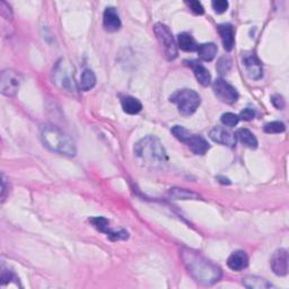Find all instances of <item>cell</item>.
Returning <instances> with one entry per match:
<instances>
[{
    "mask_svg": "<svg viewBox=\"0 0 289 289\" xmlns=\"http://www.w3.org/2000/svg\"><path fill=\"white\" fill-rule=\"evenodd\" d=\"M181 259L189 274L200 285L213 286L220 280L221 270L219 266L200 252L191 249H182Z\"/></svg>",
    "mask_w": 289,
    "mask_h": 289,
    "instance_id": "6da1fadb",
    "label": "cell"
},
{
    "mask_svg": "<svg viewBox=\"0 0 289 289\" xmlns=\"http://www.w3.org/2000/svg\"><path fill=\"white\" fill-rule=\"evenodd\" d=\"M220 121H221V123H223L224 126L233 128V127L237 126L238 121H240V118H238V115H236L234 113L227 112V113H224L223 115H221Z\"/></svg>",
    "mask_w": 289,
    "mask_h": 289,
    "instance_id": "83f0119b",
    "label": "cell"
},
{
    "mask_svg": "<svg viewBox=\"0 0 289 289\" xmlns=\"http://www.w3.org/2000/svg\"><path fill=\"white\" fill-rule=\"evenodd\" d=\"M41 138L43 143L50 151L66 156H75L77 148L72 138L60 128L47 125L41 128Z\"/></svg>",
    "mask_w": 289,
    "mask_h": 289,
    "instance_id": "3957f363",
    "label": "cell"
},
{
    "mask_svg": "<svg viewBox=\"0 0 289 289\" xmlns=\"http://www.w3.org/2000/svg\"><path fill=\"white\" fill-rule=\"evenodd\" d=\"M177 46L185 52L197 51L198 49L196 40H194L192 35L189 34V33H181V34H179V36H177Z\"/></svg>",
    "mask_w": 289,
    "mask_h": 289,
    "instance_id": "ffe728a7",
    "label": "cell"
},
{
    "mask_svg": "<svg viewBox=\"0 0 289 289\" xmlns=\"http://www.w3.org/2000/svg\"><path fill=\"white\" fill-rule=\"evenodd\" d=\"M187 6L191 10L193 14L196 15H202L204 13V8L201 3L197 2V0H191V2H187Z\"/></svg>",
    "mask_w": 289,
    "mask_h": 289,
    "instance_id": "f546056e",
    "label": "cell"
},
{
    "mask_svg": "<svg viewBox=\"0 0 289 289\" xmlns=\"http://www.w3.org/2000/svg\"><path fill=\"white\" fill-rule=\"evenodd\" d=\"M136 156L148 168L160 169L168 163L169 157L159 139L147 136L140 139L135 146Z\"/></svg>",
    "mask_w": 289,
    "mask_h": 289,
    "instance_id": "7a4b0ae2",
    "label": "cell"
},
{
    "mask_svg": "<svg viewBox=\"0 0 289 289\" xmlns=\"http://www.w3.org/2000/svg\"><path fill=\"white\" fill-rule=\"evenodd\" d=\"M217 70L220 75H225L229 72L232 68V59L229 57V55H225V57H221L218 60V64L216 66Z\"/></svg>",
    "mask_w": 289,
    "mask_h": 289,
    "instance_id": "484cf974",
    "label": "cell"
},
{
    "mask_svg": "<svg viewBox=\"0 0 289 289\" xmlns=\"http://www.w3.org/2000/svg\"><path fill=\"white\" fill-rule=\"evenodd\" d=\"M242 65L250 78L254 80L262 78L263 67L254 52H244L242 55Z\"/></svg>",
    "mask_w": 289,
    "mask_h": 289,
    "instance_id": "30bf717a",
    "label": "cell"
},
{
    "mask_svg": "<svg viewBox=\"0 0 289 289\" xmlns=\"http://www.w3.org/2000/svg\"><path fill=\"white\" fill-rule=\"evenodd\" d=\"M217 180H220L219 182L220 183H223V184H230V180L229 179H225V177H221V176H218L217 177Z\"/></svg>",
    "mask_w": 289,
    "mask_h": 289,
    "instance_id": "d6a6232c",
    "label": "cell"
},
{
    "mask_svg": "<svg viewBox=\"0 0 289 289\" xmlns=\"http://www.w3.org/2000/svg\"><path fill=\"white\" fill-rule=\"evenodd\" d=\"M122 109L128 114H138L142 110L141 102L132 96L121 97Z\"/></svg>",
    "mask_w": 289,
    "mask_h": 289,
    "instance_id": "ac0fdd59",
    "label": "cell"
},
{
    "mask_svg": "<svg viewBox=\"0 0 289 289\" xmlns=\"http://www.w3.org/2000/svg\"><path fill=\"white\" fill-rule=\"evenodd\" d=\"M285 130L286 127L280 121H272L264 126V131L266 133H281Z\"/></svg>",
    "mask_w": 289,
    "mask_h": 289,
    "instance_id": "4316f807",
    "label": "cell"
},
{
    "mask_svg": "<svg viewBox=\"0 0 289 289\" xmlns=\"http://www.w3.org/2000/svg\"><path fill=\"white\" fill-rule=\"evenodd\" d=\"M90 223L95 227L99 232L105 233L111 241H118V240H127L129 237V233L121 230L119 232H114L110 229V223L104 217H93L90 218Z\"/></svg>",
    "mask_w": 289,
    "mask_h": 289,
    "instance_id": "8fae6325",
    "label": "cell"
},
{
    "mask_svg": "<svg viewBox=\"0 0 289 289\" xmlns=\"http://www.w3.org/2000/svg\"><path fill=\"white\" fill-rule=\"evenodd\" d=\"M96 84V76L94 74V71L91 69H85L82 71L81 77H80V82L79 87L81 91L87 92L91 91L92 88Z\"/></svg>",
    "mask_w": 289,
    "mask_h": 289,
    "instance_id": "603a6c76",
    "label": "cell"
},
{
    "mask_svg": "<svg viewBox=\"0 0 289 289\" xmlns=\"http://www.w3.org/2000/svg\"><path fill=\"white\" fill-rule=\"evenodd\" d=\"M211 6H213L215 13L223 14L226 12L227 9H229L230 4L229 2H226V0H215V2L211 3Z\"/></svg>",
    "mask_w": 289,
    "mask_h": 289,
    "instance_id": "f1b7e54d",
    "label": "cell"
},
{
    "mask_svg": "<svg viewBox=\"0 0 289 289\" xmlns=\"http://www.w3.org/2000/svg\"><path fill=\"white\" fill-rule=\"evenodd\" d=\"M169 194L172 199H175V200H197L200 198L198 193L190 191V190H187V189H181V188L171 189Z\"/></svg>",
    "mask_w": 289,
    "mask_h": 289,
    "instance_id": "cb8c5ba5",
    "label": "cell"
},
{
    "mask_svg": "<svg viewBox=\"0 0 289 289\" xmlns=\"http://www.w3.org/2000/svg\"><path fill=\"white\" fill-rule=\"evenodd\" d=\"M255 111L253 109H250V108H246V109H244L241 114L238 115V118L244 120V121H251L255 118Z\"/></svg>",
    "mask_w": 289,
    "mask_h": 289,
    "instance_id": "4dcf8cb0",
    "label": "cell"
},
{
    "mask_svg": "<svg viewBox=\"0 0 289 289\" xmlns=\"http://www.w3.org/2000/svg\"><path fill=\"white\" fill-rule=\"evenodd\" d=\"M22 77L17 71L13 69H6L0 76V91L5 96L13 97L16 95L20 86Z\"/></svg>",
    "mask_w": 289,
    "mask_h": 289,
    "instance_id": "ba28073f",
    "label": "cell"
},
{
    "mask_svg": "<svg viewBox=\"0 0 289 289\" xmlns=\"http://www.w3.org/2000/svg\"><path fill=\"white\" fill-rule=\"evenodd\" d=\"M272 271L277 276H286L288 272V253L285 249H279L272 255L270 260Z\"/></svg>",
    "mask_w": 289,
    "mask_h": 289,
    "instance_id": "7c38bea8",
    "label": "cell"
},
{
    "mask_svg": "<svg viewBox=\"0 0 289 289\" xmlns=\"http://www.w3.org/2000/svg\"><path fill=\"white\" fill-rule=\"evenodd\" d=\"M210 139H213L215 142H218L224 144L227 147H235L236 146V136L235 133H232L231 131L224 129L221 127H215L209 132Z\"/></svg>",
    "mask_w": 289,
    "mask_h": 289,
    "instance_id": "4fadbf2b",
    "label": "cell"
},
{
    "mask_svg": "<svg viewBox=\"0 0 289 289\" xmlns=\"http://www.w3.org/2000/svg\"><path fill=\"white\" fill-rule=\"evenodd\" d=\"M189 66L191 67L193 72H194V76H196L197 80L201 84L202 86H208L210 85L211 82V75L209 70L205 68L204 66H202L201 64L196 63V61H191V63H189Z\"/></svg>",
    "mask_w": 289,
    "mask_h": 289,
    "instance_id": "e0dca14e",
    "label": "cell"
},
{
    "mask_svg": "<svg viewBox=\"0 0 289 289\" xmlns=\"http://www.w3.org/2000/svg\"><path fill=\"white\" fill-rule=\"evenodd\" d=\"M14 283L16 286H18V283H19L18 277L16 276L13 271H10L9 269L3 268V271H2V287L5 288L7 285L12 286V285H14Z\"/></svg>",
    "mask_w": 289,
    "mask_h": 289,
    "instance_id": "d4e9b609",
    "label": "cell"
},
{
    "mask_svg": "<svg viewBox=\"0 0 289 289\" xmlns=\"http://www.w3.org/2000/svg\"><path fill=\"white\" fill-rule=\"evenodd\" d=\"M52 79L60 90L68 92L70 94L77 93V86L74 78V68L65 59H61L55 65L52 74Z\"/></svg>",
    "mask_w": 289,
    "mask_h": 289,
    "instance_id": "5b68a950",
    "label": "cell"
},
{
    "mask_svg": "<svg viewBox=\"0 0 289 289\" xmlns=\"http://www.w3.org/2000/svg\"><path fill=\"white\" fill-rule=\"evenodd\" d=\"M103 26L108 32H116L120 30L121 19L114 7L105 8L103 14Z\"/></svg>",
    "mask_w": 289,
    "mask_h": 289,
    "instance_id": "5bb4252c",
    "label": "cell"
},
{
    "mask_svg": "<svg viewBox=\"0 0 289 289\" xmlns=\"http://www.w3.org/2000/svg\"><path fill=\"white\" fill-rule=\"evenodd\" d=\"M271 102L272 104H274V107L278 110H282L283 108H285V99H283L282 96L280 95H278V94H276V95H274L271 97Z\"/></svg>",
    "mask_w": 289,
    "mask_h": 289,
    "instance_id": "1f68e13d",
    "label": "cell"
},
{
    "mask_svg": "<svg viewBox=\"0 0 289 289\" xmlns=\"http://www.w3.org/2000/svg\"><path fill=\"white\" fill-rule=\"evenodd\" d=\"M243 285L249 289H268L271 288L272 285L263 278L258 276H247L243 278Z\"/></svg>",
    "mask_w": 289,
    "mask_h": 289,
    "instance_id": "d6986e66",
    "label": "cell"
},
{
    "mask_svg": "<svg viewBox=\"0 0 289 289\" xmlns=\"http://www.w3.org/2000/svg\"><path fill=\"white\" fill-rule=\"evenodd\" d=\"M218 32L223 42L224 49L226 51H232L234 48L235 43V37H234V30L231 24H220L218 26Z\"/></svg>",
    "mask_w": 289,
    "mask_h": 289,
    "instance_id": "2e32d148",
    "label": "cell"
},
{
    "mask_svg": "<svg viewBox=\"0 0 289 289\" xmlns=\"http://www.w3.org/2000/svg\"><path fill=\"white\" fill-rule=\"evenodd\" d=\"M213 91L215 95L224 103L234 104L238 99V93L235 87H233L223 78H218L214 81Z\"/></svg>",
    "mask_w": 289,
    "mask_h": 289,
    "instance_id": "9c48e42d",
    "label": "cell"
},
{
    "mask_svg": "<svg viewBox=\"0 0 289 289\" xmlns=\"http://www.w3.org/2000/svg\"><path fill=\"white\" fill-rule=\"evenodd\" d=\"M154 33L157 37V41L163 49L165 58L172 61L177 57V47L173 34L165 24L157 23L154 26Z\"/></svg>",
    "mask_w": 289,
    "mask_h": 289,
    "instance_id": "52a82bcc",
    "label": "cell"
},
{
    "mask_svg": "<svg viewBox=\"0 0 289 289\" xmlns=\"http://www.w3.org/2000/svg\"><path fill=\"white\" fill-rule=\"evenodd\" d=\"M172 133L175 136L176 139L191 149L196 155H204L209 151V143L205 139L199 135H193L185 128L181 126H175L172 128Z\"/></svg>",
    "mask_w": 289,
    "mask_h": 289,
    "instance_id": "8992f818",
    "label": "cell"
},
{
    "mask_svg": "<svg viewBox=\"0 0 289 289\" xmlns=\"http://www.w3.org/2000/svg\"><path fill=\"white\" fill-rule=\"evenodd\" d=\"M172 103H175L179 109V112L184 116H190L201 104V98L199 94L193 90H179L170 97Z\"/></svg>",
    "mask_w": 289,
    "mask_h": 289,
    "instance_id": "277c9868",
    "label": "cell"
},
{
    "mask_svg": "<svg viewBox=\"0 0 289 289\" xmlns=\"http://www.w3.org/2000/svg\"><path fill=\"white\" fill-rule=\"evenodd\" d=\"M236 138L240 139V141L242 143L245 144L246 147L255 149L258 147V140L257 138L254 137L253 133L245 128H242V129H238L236 131Z\"/></svg>",
    "mask_w": 289,
    "mask_h": 289,
    "instance_id": "7402d4cb",
    "label": "cell"
},
{
    "mask_svg": "<svg viewBox=\"0 0 289 289\" xmlns=\"http://www.w3.org/2000/svg\"><path fill=\"white\" fill-rule=\"evenodd\" d=\"M227 265L229 268L234 271L244 270L249 265V257L244 251H235L233 252L229 260H227Z\"/></svg>",
    "mask_w": 289,
    "mask_h": 289,
    "instance_id": "9a60e30c",
    "label": "cell"
},
{
    "mask_svg": "<svg viewBox=\"0 0 289 289\" xmlns=\"http://www.w3.org/2000/svg\"><path fill=\"white\" fill-rule=\"evenodd\" d=\"M217 51H218V48L215 43H203L198 46L197 52L199 58L203 60V61H211L217 54Z\"/></svg>",
    "mask_w": 289,
    "mask_h": 289,
    "instance_id": "44dd1931",
    "label": "cell"
}]
</instances>
